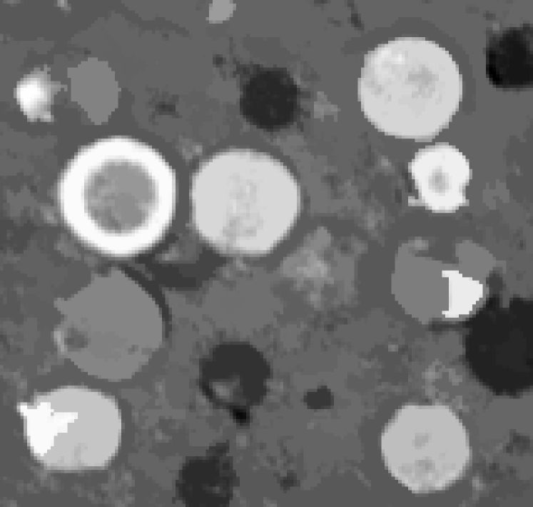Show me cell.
<instances>
[{
	"instance_id": "obj_1",
	"label": "cell",
	"mask_w": 533,
	"mask_h": 507,
	"mask_svg": "<svg viewBox=\"0 0 533 507\" xmlns=\"http://www.w3.org/2000/svg\"><path fill=\"white\" fill-rule=\"evenodd\" d=\"M192 219L199 235L229 254L253 255L273 249L293 225L300 189L280 161L249 149L215 154L191 183Z\"/></svg>"
},
{
	"instance_id": "obj_2",
	"label": "cell",
	"mask_w": 533,
	"mask_h": 507,
	"mask_svg": "<svg viewBox=\"0 0 533 507\" xmlns=\"http://www.w3.org/2000/svg\"><path fill=\"white\" fill-rule=\"evenodd\" d=\"M358 95L378 130L425 139L447 126L458 110L462 76L449 51L435 41L396 38L365 56Z\"/></svg>"
},
{
	"instance_id": "obj_3",
	"label": "cell",
	"mask_w": 533,
	"mask_h": 507,
	"mask_svg": "<svg viewBox=\"0 0 533 507\" xmlns=\"http://www.w3.org/2000/svg\"><path fill=\"white\" fill-rule=\"evenodd\" d=\"M387 431L385 450L397 476L415 488L438 487L462 470L465 437L452 416L417 408L397 418Z\"/></svg>"
},
{
	"instance_id": "obj_4",
	"label": "cell",
	"mask_w": 533,
	"mask_h": 507,
	"mask_svg": "<svg viewBox=\"0 0 533 507\" xmlns=\"http://www.w3.org/2000/svg\"><path fill=\"white\" fill-rule=\"evenodd\" d=\"M412 172L422 197L432 209H451L462 203L469 166L458 149L449 145L420 149L412 161Z\"/></svg>"
}]
</instances>
